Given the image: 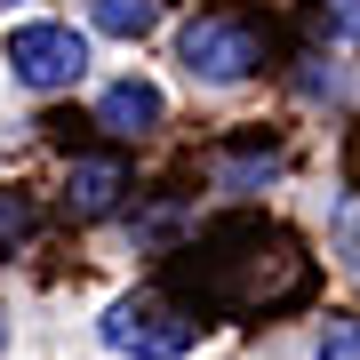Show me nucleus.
Listing matches in <instances>:
<instances>
[{"instance_id": "1", "label": "nucleus", "mask_w": 360, "mask_h": 360, "mask_svg": "<svg viewBox=\"0 0 360 360\" xmlns=\"http://www.w3.org/2000/svg\"><path fill=\"white\" fill-rule=\"evenodd\" d=\"M96 336L112 352H129V360H184L200 328L184 321L176 304H160V296H120V304L96 321Z\"/></svg>"}, {"instance_id": "2", "label": "nucleus", "mask_w": 360, "mask_h": 360, "mask_svg": "<svg viewBox=\"0 0 360 360\" xmlns=\"http://www.w3.org/2000/svg\"><path fill=\"white\" fill-rule=\"evenodd\" d=\"M176 49H184V72L208 80V89H232V80H248L264 65V32L240 25V16H193Z\"/></svg>"}, {"instance_id": "3", "label": "nucleus", "mask_w": 360, "mask_h": 360, "mask_svg": "<svg viewBox=\"0 0 360 360\" xmlns=\"http://www.w3.org/2000/svg\"><path fill=\"white\" fill-rule=\"evenodd\" d=\"M8 72L32 96H56V89H72L89 72V40L72 25H25V32H8Z\"/></svg>"}, {"instance_id": "4", "label": "nucleus", "mask_w": 360, "mask_h": 360, "mask_svg": "<svg viewBox=\"0 0 360 360\" xmlns=\"http://www.w3.org/2000/svg\"><path fill=\"white\" fill-rule=\"evenodd\" d=\"M96 120L112 136H144L160 120V89H153V80H112V89L96 96Z\"/></svg>"}, {"instance_id": "5", "label": "nucleus", "mask_w": 360, "mask_h": 360, "mask_svg": "<svg viewBox=\"0 0 360 360\" xmlns=\"http://www.w3.org/2000/svg\"><path fill=\"white\" fill-rule=\"evenodd\" d=\"M65 193H72L80 217H112L120 193H129V168H120V160H72V184H65Z\"/></svg>"}, {"instance_id": "6", "label": "nucleus", "mask_w": 360, "mask_h": 360, "mask_svg": "<svg viewBox=\"0 0 360 360\" xmlns=\"http://www.w3.org/2000/svg\"><path fill=\"white\" fill-rule=\"evenodd\" d=\"M89 25L112 32V40H144L160 25V8H153V0H89Z\"/></svg>"}, {"instance_id": "7", "label": "nucleus", "mask_w": 360, "mask_h": 360, "mask_svg": "<svg viewBox=\"0 0 360 360\" xmlns=\"http://www.w3.org/2000/svg\"><path fill=\"white\" fill-rule=\"evenodd\" d=\"M25 232H32V208L25 200H0V264H8V248H25Z\"/></svg>"}, {"instance_id": "8", "label": "nucleus", "mask_w": 360, "mask_h": 360, "mask_svg": "<svg viewBox=\"0 0 360 360\" xmlns=\"http://www.w3.org/2000/svg\"><path fill=\"white\" fill-rule=\"evenodd\" d=\"M321 360H360V321H328V336H321Z\"/></svg>"}, {"instance_id": "9", "label": "nucleus", "mask_w": 360, "mask_h": 360, "mask_svg": "<svg viewBox=\"0 0 360 360\" xmlns=\"http://www.w3.org/2000/svg\"><path fill=\"white\" fill-rule=\"evenodd\" d=\"M345 32H352V40H360V0H345Z\"/></svg>"}, {"instance_id": "10", "label": "nucleus", "mask_w": 360, "mask_h": 360, "mask_svg": "<svg viewBox=\"0 0 360 360\" xmlns=\"http://www.w3.org/2000/svg\"><path fill=\"white\" fill-rule=\"evenodd\" d=\"M0 352H8V312H0Z\"/></svg>"}]
</instances>
